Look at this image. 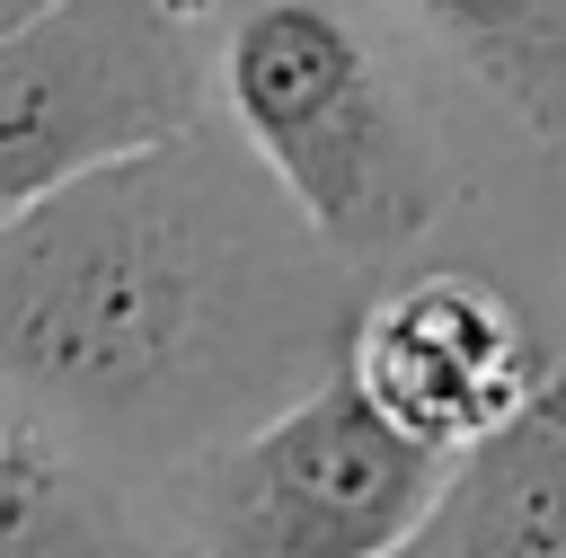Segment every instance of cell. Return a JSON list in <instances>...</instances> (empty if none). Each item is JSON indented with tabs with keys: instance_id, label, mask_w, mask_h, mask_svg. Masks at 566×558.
<instances>
[{
	"instance_id": "1",
	"label": "cell",
	"mask_w": 566,
	"mask_h": 558,
	"mask_svg": "<svg viewBox=\"0 0 566 558\" xmlns=\"http://www.w3.org/2000/svg\"><path fill=\"white\" fill-rule=\"evenodd\" d=\"M363 292L371 275L203 115L0 221V416L168 487L195 452L345 372Z\"/></svg>"
},
{
	"instance_id": "2",
	"label": "cell",
	"mask_w": 566,
	"mask_h": 558,
	"mask_svg": "<svg viewBox=\"0 0 566 558\" xmlns=\"http://www.w3.org/2000/svg\"><path fill=\"white\" fill-rule=\"evenodd\" d=\"M212 115L371 283L460 204L389 0H212Z\"/></svg>"
},
{
	"instance_id": "3",
	"label": "cell",
	"mask_w": 566,
	"mask_h": 558,
	"mask_svg": "<svg viewBox=\"0 0 566 558\" xmlns=\"http://www.w3.org/2000/svg\"><path fill=\"white\" fill-rule=\"evenodd\" d=\"M451 461L460 452L407 434L354 372H327L195 452L159 487V514L195 558H389L433 514Z\"/></svg>"
},
{
	"instance_id": "4",
	"label": "cell",
	"mask_w": 566,
	"mask_h": 558,
	"mask_svg": "<svg viewBox=\"0 0 566 558\" xmlns=\"http://www.w3.org/2000/svg\"><path fill=\"white\" fill-rule=\"evenodd\" d=\"M212 115V0H44L0 27V221Z\"/></svg>"
},
{
	"instance_id": "5",
	"label": "cell",
	"mask_w": 566,
	"mask_h": 558,
	"mask_svg": "<svg viewBox=\"0 0 566 558\" xmlns=\"http://www.w3.org/2000/svg\"><path fill=\"white\" fill-rule=\"evenodd\" d=\"M345 372L424 443L469 452L513 425L548 381L557 354L531 345V319L469 266H407L363 292Z\"/></svg>"
},
{
	"instance_id": "6",
	"label": "cell",
	"mask_w": 566,
	"mask_h": 558,
	"mask_svg": "<svg viewBox=\"0 0 566 558\" xmlns=\"http://www.w3.org/2000/svg\"><path fill=\"white\" fill-rule=\"evenodd\" d=\"M389 558H566V390L548 381L513 425L469 443Z\"/></svg>"
},
{
	"instance_id": "7",
	"label": "cell",
	"mask_w": 566,
	"mask_h": 558,
	"mask_svg": "<svg viewBox=\"0 0 566 558\" xmlns=\"http://www.w3.org/2000/svg\"><path fill=\"white\" fill-rule=\"evenodd\" d=\"M0 558H195L133 478L97 469L62 434L0 416Z\"/></svg>"
},
{
	"instance_id": "8",
	"label": "cell",
	"mask_w": 566,
	"mask_h": 558,
	"mask_svg": "<svg viewBox=\"0 0 566 558\" xmlns=\"http://www.w3.org/2000/svg\"><path fill=\"white\" fill-rule=\"evenodd\" d=\"M389 18L522 142L566 151V0H389Z\"/></svg>"
},
{
	"instance_id": "9",
	"label": "cell",
	"mask_w": 566,
	"mask_h": 558,
	"mask_svg": "<svg viewBox=\"0 0 566 558\" xmlns=\"http://www.w3.org/2000/svg\"><path fill=\"white\" fill-rule=\"evenodd\" d=\"M27 9H44V0H0V27H9V18H27Z\"/></svg>"
},
{
	"instance_id": "10",
	"label": "cell",
	"mask_w": 566,
	"mask_h": 558,
	"mask_svg": "<svg viewBox=\"0 0 566 558\" xmlns=\"http://www.w3.org/2000/svg\"><path fill=\"white\" fill-rule=\"evenodd\" d=\"M557 390H566V337H557Z\"/></svg>"
}]
</instances>
